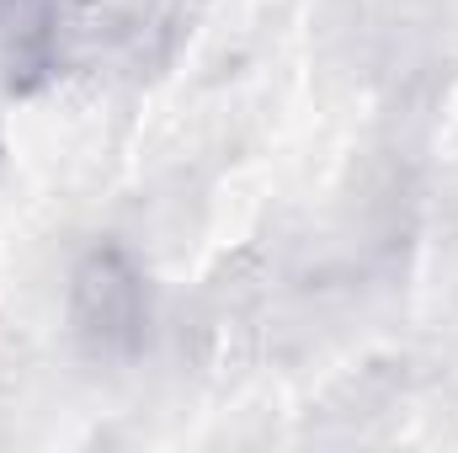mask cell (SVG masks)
<instances>
[{
    "label": "cell",
    "mask_w": 458,
    "mask_h": 453,
    "mask_svg": "<svg viewBox=\"0 0 458 453\" xmlns=\"http://www.w3.org/2000/svg\"><path fill=\"white\" fill-rule=\"evenodd\" d=\"M75 326L97 346H133L144 326V283L133 261L102 245L81 261L75 272Z\"/></svg>",
    "instance_id": "1"
}]
</instances>
